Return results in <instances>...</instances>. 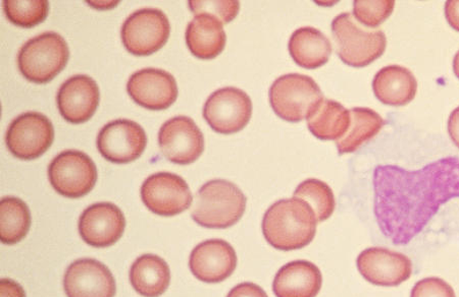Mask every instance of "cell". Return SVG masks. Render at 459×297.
Returning <instances> with one entry per match:
<instances>
[{
  "label": "cell",
  "instance_id": "cell-33",
  "mask_svg": "<svg viewBox=\"0 0 459 297\" xmlns=\"http://www.w3.org/2000/svg\"><path fill=\"white\" fill-rule=\"evenodd\" d=\"M227 297H269L261 286L251 282H243L236 285Z\"/></svg>",
  "mask_w": 459,
  "mask_h": 297
},
{
  "label": "cell",
  "instance_id": "cell-10",
  "mask_svg": "<svg viewBox=\"0 0 459 297\" xmlns=\"http://www.w3.org/2000/svg\"><path fill=\"white\" fill-rule=\"evenodd\" d=\"M55 140L53 123L39 113H26L14 118L7 129L5 143L22 160H33L46 153Z\"/></svg>",
  "mask_w": 459,
  "mask_h": 297
},
{
  "label": "cell",
  "instance_id": "cell-35",
  "mask_svg": "<svg viewBox=\"0 0 459 297\" xmlns=\"http://www.w3.org/2000/svg\"><path fill=\"white\" fill-rule=\"evenodd\" d=\"M444 13L450 27L459 32V0H448Z\"/></svg>",
  "mask_w": 459,
  "mask_h": 297
},
{
  "label": "cell",
  "instance_id": "cell-3",
  "mask_svg": "<svg viewBox=\"0 0 459 297\" xmlns=\"http://www.w3.org/2000/svg\"><path fill=\"white\" fill-rule=\"evenodd\" d=\"M247 203L246 195L235 183L213 180L197 192L192 219L205 228L226 229L239 222Z\"/></svg>",
  "mask_w": 459,
  "mask_h": 297
},
{
  "label": "cell",
  "instance_id": "cell-28",
  "mask_svg": "<svg viewBox=\"0 0 459 297\" xmlns=\"http://www.w3.org/2000/svg\"><path fill=\"white\" fill-rule=\"evenodd\" d=\"M294 198L303 200L313 208L317 222L329 219L335 211L334 192L329 185L316 178L302 182L294 191Z\"/></svg>",
  "mask_w": 459,
  "mask_h": 297
},
{
  "label": "cell",
  "instance_id": "cell-23",
  "mask_svg": "<svg viewBox=\"0 0 459 297\" xmlns=\"http://www.w3.org/2000/svg\"><path fill=\"white\" fill-rule=\"evenodd\" d=\"M288 49L296 64L306 70H316L329 62L332 44L320 30L302 27L291 35Z\"/></svg>",
  "mask_w": 459,
  "mask_h": 297
},
{
  "label": "cell",
  "instance_id": "cell-1",
  "mask_svg": "<svg viewBox=\"0 0 459 297\" xmlns=\"http://www.w3.org/2000/svg\"><path fill=\"white\" fill-rule=\"evenodd\" d=\"M374 213L383 235L406 246L440 207L459 198V157L448 156L419 170L379 165L374 170Z\"/></svg>",
  "mask_w": 459,
  "mask_h": 297
},
{
  "label": "cell",
  "instance_id": "cell-12",
  "mask_svg": "<svg viewBox=\"0 0 459 297\" xmlns=\"http://www.w3.org/2000/svg\"><path fill=\"white\" fill-rule=\"evenodd\" d=\"M159 145L162 155L169 161L175 165H188L203 155L204 137L192 118L180 115L161 125Z\"/></svg>",
  "mask_w": 459,
  "mask_h": 297
},
{
  "label": "cell",
  "instance_id": "cell-21",
  "mask_svg": "<svg viewBox=\"0 0 459 297\" xmlns=\"http://www.w3.org/2000/svg\"><path fill=\"white\" fill-rule=\"evenodd\" d=\"M185 38L191 54L204 61L219 56L227 42L223 23L210 13L196 14L188 24Z\"/></svg>",
  "mask_w": 459,
  "mask_h": 297
},
{
  "label": "cell",
  "instance_id": "cell-31",
  "mask_svg": "<svg viewBox=\"0 0 459 297\" xmlns=\"http://www.w3.org/2000/svg\"><path fill=\"white\" fill-rule=\"evenodd\" d=\"M189 9L196 16L198 13H210L221 21V23L228 24L238 14L240 3L236 0L228 2H202V0H191Z\"/></svg>",
  "mask_w": 459,
  "mask_h": 297
},
{
  "label": "cell",
  "instance_id": "cell-17",
  "mask_svg": "<svg viewBox=\"0 0 459 297\" xmlns=\"http://www.w3.org/2000/svg\"><path fill=\"white\" fill-rule=\"evenodd\" d=\"M125 227L123 212L112 203H98L88 207L79 219L81 237L94 248L113 246L121 239Z\"/></svg>",
  "mask_w": 459,
  "mask_h": 297
},
{
  "label": "cell",
  "instance_id": "cell-4",
  "mask_svg": "<svg viewBox=\"0 0 459 297\" xmlns=\"http://www.w3.org/2000/svg\"><path fill=\"white\" fill-rule=\"evenodd\" d=\"M331 29L340 59L352 68H365L386 50V35L382 30L361 27L351 13L339 14L333 20Z\"/></svg>",
  "mask_w": 459,
  "mask_h": 297
},
{
  "label": "cell",
  "instance_id": "cell-34",
  "mask_svg": "<svg viewBox=\"0 0 459 297\" xmlns=\"http://www.w3.org/2000/svg\"><path fill=\"white\" fill-rule=\"evenodd\" d=\"M0 297H26L23 287L16 281L2 279L0 281Z\"/></svg>",
  "mask_w": 459,
  "mask_h": 297
},
{
  "label": "cell",
  "instance_id": "cell-2",
  "mask_svg": "<svg viewBox=\"0 0 459 297\" xmlns=\"http://www.w3.org/2000/svg\"><path fill=\"white\" fill-rule=\"evenodd\" d=\"M317 219L306 200L292 198L273 203L264 215L263 233L273 249H303L315 239Z\"/></svg>",
  "mask_w": 459,
  "mask_h": 297
},
{
  "label": "cell",
  "instance_id": "cell-9",
  "mask_svg": "<svg viewBox=\"0 0 459 297\" xmlns=\"http://www.w3.org/2000/svg\"><path fill=\"white\" fill-rule=\"evenodd\" d=\"M51 185L65 198L84 197L98 181V168L83 152L68 150L58 154L48 167Z\"/></svg>",
  "mask_w": 459,
  "mask_h": 297
},
{
  "label": "cell",
  "instance_id": "cell-5",
  "mask_svg": "<svg viewBox=\"0 0 459 297\" xmlns=\"http://www.w3.org/2000/svg\"><path fill=\"white\" fill-rule=\"evenodd\" d=\"M269 96L273 113L292 123L307 120L325 99L316 81L301 73L278 78L271 86Z\"/></svg>",
  "mask_w": 459,
  "mask_h": 297
},
{
  "label": "cell",
  "instance_id": "cell-37",
  "mask_svg": "<svg viewBox=\"0 0 459 297\" xmlns=\"http://www.w3.org/2000/svg\"><path fill=\"white\" fill-rule=\"evenodd\" d=\"M454 72L455 76L459 79V50L454 59Z\"/></svg>",
  "mask_w": 459,
  "mask_h": 297
},
{
  "label": "cell",
  "instance_id": "cell-27",
  "mask_svg": "<svg viewBox=\"0 0 459 297\" xmlns=\"http://www.w3.org/2000/svg\"><path fill=\"white\" fill-rule=\"evenodd\" d=\"M31 226V213L24 200L5 197L0 200V241L14 244L27 235Z\"/></svg>",
  "mask_w": 459,
  "mask_h": 297
},
{
  "label": "cell",
  "instance_id": "cell-18",
  "mask_svg": "<svg viewBox=\"0 0 459 297\" xmlns=\"http://www.w3.org/2000/svg\"><path fill=\"white\" fill-rule=\"evenodd\" d=\"M237 267L236 251L223 240H209L192 250L189 268L192 274L205 284H220L234 273Z\"/></svg>",
  "mask_w": 459,
  "mask_h": 297
},
{
  "label": "cell",
  "instance_id": "cell-14",
  "mask_svg": "<svg viewBox=\"0 0 459 297\" xmlns=\"http://www.w3.org/2000/svg\"><path fill=\"white\" fill-rule=\"evenodd\" d=\"M357 265L361 276L377 286L401 285L412 274V263L409 257L385 248L362 250Z\"/></svg>",
  "mask_w": 459,
  "mask_h": 297
},
{
  "label": "cell",
  "instance_id": "cell-24",
  "mask_svg": "<svg viewBox=\"0 0 459 297\" xmlns=\"http://www.w3.org/2000/svg\"><path fill=\"white\" fill-rule=\"evenodd\" d=\"M133 288L144 297H159L167 292L171 271L164 259L147 254L139 257L130 270Z\"/></svg>",
  "mask_w": 459,
  "mask_h": 297
},
{
  "label": "cell",
  "instance_id": "cell-29",
  "mask_svg": "<svg viewBox=\"0 0 459 297\" xmlns=\"http://www.w3.org/2000/svg\"><path fill=\"white\" fill-rule=\"evenodd\" d=\"M47 0H4L5 16L13 24L32 28L46 21L48 14Z\"/></svg>",
  "mask_w": 459,
  "mask_h": 297
},
{
  "label": "cell",
  "instance_id": "cell-30",
  "mask_svg": "<svg viewBox=\"0 0 459 297\" xmlns=\"http://www.w3.org/2000/svg\"><path fill=\"white\" fill-rule=\"evenodd\" d=\"M394 7V0H355L353 16L359 24L375 29L391 16Z\"/></svg>",
  "mask_w": 459,
  "mask_h": 297
},
{
  "label": "cell",
  "instance_id": "cell-15",
  "mask_svg": "<svg viewBox=\"0 0 459 297\" xmlns=\"http://www.w3.org/2000/svg\"><path fill=\"white\" fill-rule=\"evenodd\" d=\"M127 92L138 106L150 110H165L178 98V86L171 73L158 69H143L133 73Z\"/></svg>",
  "mask_w": 459,
  "mask_h": 297
},
{
  "label": "cell",
  "instance_id": "cell-36",
  "mask_svg": "<svg viewBox=\"0 0 459 297\" xmlns=\"http://www.w3.org/2000/svg\"><path fill=\"white\" fill-rule=\"evenodd\" d=\"M448 132L451 140L459 148V107L455 108L449 116Z\"/></svg>",
  "mask_w": 459,
  "mask_h": 297
},
{
  "label": "cell",
  "instance_id": "cell-16",
  "mask_svg": "<svg viewBox=\"0 0 459 297\" xmlns=\"http://www.w3.org/2000/svg\"><path fill=\"white\" fill-rule=\"evenodd\" d=\"M64 287L68 297H115L117 292L112 272L94 259L72 263L65 274Z\"/></svg>",
  "mask_w": 459,
  "mask_h": 297
},
{
  "label": "cell",
  "instance_id": "cell-32",
  "mask_svg": "<svg viewBox=\"0 0 459 297\" xmlns=\"http://www.w3.org/2000/svg\"><path fill=\"white\" fill-rule=\"evenodd\" d=\"M411 297H456L454 288L438 277L421 279L413 286Z\"/></svg>",
  "mask_w": 459,
  "mask_h": 297
},
{
  "label": "cell",
  "instance_id": "cell-26",
  "mask_svg": "<svg viewBox=\"0 0 459 297\" xmlns=\"http://www.w3.org/2000/svg\"><path fill=\"white\" fill-rule=\"evenodd\" d=\"M351 123L345 135L337 140L339 155L353 153L380 132L385 122L375 110L355 107L351 110Z\"/></svg>",
  "mask_w": 459,
  "mask_h": 297
},
{
  "label": "cell",
  "instance_id": "cell-25",
  "mask_svg": "<svg viewBox=\"0 0 459 297\" xmlns=\"http://www.w3.org/2000/svg\"><path fill=\"white\" fill-rule=\"evenodd\" d=\"M307 121L308 130L316 138L337 142L350 129L351 110L342 103L324 99Z\"/></svg>",
  "mask_w": 459,
  "mask_h": 297
},
{
  "label": "cell",
  "instance_id": "cell-20",
  "mask_svg": "<svg viewBox=\"0 0 459 297\" xmlns=\"http://www.w3.org/2000/svg\"><path fill=\"white\" fill-rule=\"evenodd\" d=\"M322 284L321 270L312 262L299 259L278 271L273 282V292L277 297H316Z\"/></svg>",
  "mask_w": 459,
  "mask_h": 297
},
{
  "label": "cell",
  "instance_id": "cell-8",
  "mask_svg": "<svg viewBox=\"0 0 459 297\" xmlns=\"http://www.w3.org/2000/svg\"><path fill=\"white\" fill-rule=\"evenodd\" d=\"M253 101L241 89H219L207 98L204 117L212 131L221 135H233L242 131L253 116Z\"/></svg>",
  "mask_w": 459,
  "mask_h": 297
},
{
  "label": "cell",
  "instance_id": "cell-7",
  "mask_svg": "<svg viewBox=\"0 0 459 297\" xmlns=\"http://www.w3.org/2000/svg\"><path fill=\"white\" fill-rule=\"evenodd\" d=\"M171 25L165 13L158 9H143L130 14L124 21L121 36L130 54L146 56L166 46Z\"/></svg>",
  "mask_w": 459,
  "mask_h": 297
},
{
  "label": "cell",
  "instance_id": "cell-11",
  "mask_svg": "<svg viewBox=\"0 0 459 297\" xmlns=\"http://www.w3.org/2000/svg\"><path fill=\"white\" fill-rule=\"evenodd\" d=\"M144 205L159 216L172 217L189 209L194 197L179 175L159 173L146 178L142 187Z\"/></svg>",
  "mask_w": 459,
  "mask_h": 297
},
{
  "label": "cell",
  "instance_id": "cell-6",
  "mask_svg": "<svg viewBox=\"0 0 459 297\" xmlns=\"http://www.w3.org/2000/svg\"><path fill=\"white\" fill-rule=\"evenodd\" d=\"M68 43L55 32L34 37L22 47L18 55L19 70L30 81L46 84L55 79L68 64Z\"/></svg>",
  "mask_w": 459,
  "mask_h": 297
},
{
  "label": "cell",
  "instance_id": "cell-19",
  "mask_svg": "<svg viewBox=\"0 0 459 297\" xmlns=\"http://www.w3.org/2000/svg\"><path fill=\"white\" fill-rule=\"evenodd\" d=\"M100 101L96 81L85 74H77L66 80L59 88L56 102L59 114L74 124L86 123L95 114Z\"/></svg>",
  "mask_w": 459,
  "mask_h": 297
},
{
  "label": "cell",
  "instance_id": "cell-22",
  "mask_svg": "<svg viewBox=\"0 0 459 297\" xmlns=\"http://www.w3.org/2000/svg\"><path fill=\"white\" fill-rule=\"evenodd\" d=\"M376 98L390 106H404L416 98L418 81L402 65H388L376 73L373 80Z\"/></svg>",
  "mask_w": 459,
  "mask_h": 297
},
{
  "label": "cell",
  "instance_id": "cell-13",
  "mask_svg": "<svg viewBox=\"0 0 459 297\" xmlns=\"http://www.w3.org/2000/svg\"><path fill=\"white\" fill-rule=\"evenodd\" d=\"M147 144L142 125L129 120H117L103 126L98 137V148L102 157L126 165L143 155Z\"/></svg>",
  "mask_w": 459,
  "mask_h": 297
}]
</instances>
